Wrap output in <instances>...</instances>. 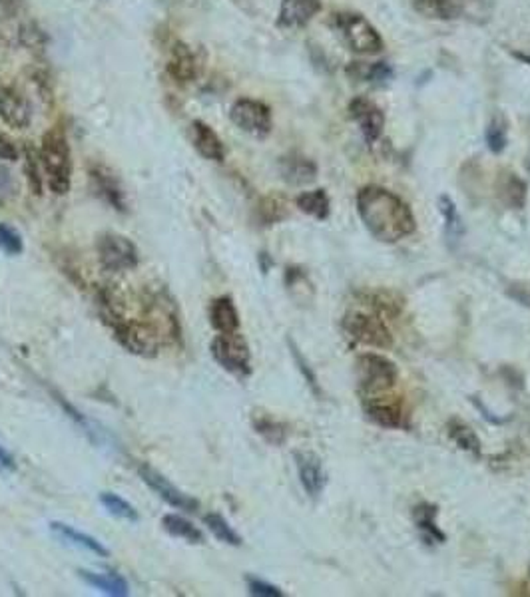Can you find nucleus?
<instances>
[{
    "instance_id": "obj_44",
    "label": "nucleus",
    "mask_w": 530,
    "mask_h": 597,
    "mask_svg": "<svg viewBox=\"0 0 530 597\" xmlns=\"http://www.w3.org/2000/svg\"><path fill=\"white\" fill-rule=\"evenodd\" d=\"M528 576H530V567H528Z\"/></svg>"
},
{
    "instance_id": "obj_28",
    "label": "nucleus",
    "mask_w": 530,
    "mask_h": 597,
    "mask_svg": "<svg viewBox=\"0 0 530 597\" xmlns=\"http://www.w3.org/2000/svg\"><path fill=\"white\" fill-rule=\"evenodd\" d=\"M295 206L299 211L305 213V216H312L320 221L329 217V211H331L329 195H327L325 190L303 192L302 195H297Z\"/></svg>"
},
{
    "instance_id": "obj_32",
    "label": "nucleus",
    "mask_w": 530,
    "mask_h": 597,
    "mask_svg": "<svg viewBox=\"0 0 530 597\" xmlns=\"http://www.w3.org/2000/svg\"><path fill=\"white\" fill-rule=\"evenodd\" d=\"M40 154L37 148L24 144V174L29 180V187L34 195H42L44 190V175H40Z\"/></svg>"
},
{
    "instance_id": "obj_21",
    "label": "nucleus",
    "mask_w": 530,
    "mask_h": 597,
    "mask_svg": "<svg viewBox=\"0 0 530 597\" xmlns=\"http://www.w3.org/2000/svg\"><path fill=\"white\" fill-rule=\"evenodd\" d=\"M209 323L216 328L218 333H237L240 331V313L234 299L229 295L216 297L209 303L208 309Z\"/></svg>"
},
{
    "instance_id": "obj_20",
    "label": "nucleus",
    "mask_w": 530,
    "mask_h": 597,
    "mask_svg": "<svg viewBox=\"0 0 530 597\" xmlns=\"http://www.w3.org/2000/svg\"><path fill=\"white\" fill-rule=\"evenodd\" d=\"M50 533L55 536L56 540L68 543V546H74V548H82L86 551H90V554L98 556V558H108L110 551L108 548L100 543L96 538L88 536L84 532H78L74 530L73 525H68L64 522H50Z\"/></svg>"
},
{
    "instance_id": "obj_7",
    "label": "nucleus",
    "mask_w": 530,
    "mask_h": 597,
    "mask_svg": "<svg viewBox=\"0 0 530 597\" xmlns=\"http://www.w3.org/2000/svg\"><path fill=\"white\" fill-rule=\"evenodd\" d=\"M96 253L104 271L124 273L136 269L140 263V255L136 245L126 235L120 234H104L96 242Z\"/></svg>"
},
{
    "instance_id": "obj_15",
    "label": "nucleus",
    "mask_w": 530,
    "mask_h": 597,
    "mask_svg": "<svg viewBox=\"0 0 530 597\" xmlns=\"http://www.w3.org/2000/svg\"><path fill=\"white\" fill-rule=\"evenodd\" d=\"M167 76H170L175 84L185 86L192 84L198 78V58L193 55L192 48L184 42H174L167 55L166 62Z\"/></svg>"
},
{
    "instance_id": "obj_4",
    "label": "nucleus",
    "mask_w": 530,
    "mask_h": 597,
    "mask_svg": "<svg viewBox=\"0 0 530 597\" xmlns=\"http://www.w3.org/2000/svg\"><path fill=\"white\" fill-rule=\"evenodd\" d=\"M331 26L343 44L357 55H379L385 47L375 26L357 13H335Z\"/></svg>"
},
{
    "instance_id": "obj_8",
    "label": "nucleus",
    "mask_w": 530,
    "mask_h": 597,
    "mask_svg": "<svg viewBox=\"0 0 530 597\" xmlns=\"http://www.w3.org/2000/svg\"><path fill=\"white\" fill-rule=\"evenodd\" d=\"M229 120L253 138H268L273 126L269 106L260 100H253V98H240V100H235L232 108H229Z\"/></svg>"
},
{
    "instance_id": "obj_27",
    "label": "nucleus",
    "mask_w": 530,
    "mask_h": 597,
    "mask_svg": "<svg viewBox=\"0 0 530 597\" xmlns=\"http://www.w3.org/2000/svg\"><path fill=\"white\" fill-rule=\"evenodd\" d=\"M413 518H415V524H417V528L423 532V536H425V540L429 543H432V542L443 543L447 540V536L443 532H440V528L437 525V520H435L437 518V506H432V504L415 506Z\"/></svg>"
},
{
    "instance_id": "obj_5",
    "label": "nucleus",
    "mask_w": 530,
    "mask_h": 597,
    "mask_svg": "<svg viewBox=\"0 0 530 597\" xmlns=\"http://www.w3.org/2000/svg\"><path fill=\"white\" fill-rule=\"evenodd\" d=\"M341 328L351 343L373 346V349H391L393 335L385 319L367 311H349L341 319Z\"/></svg>"
},
{
    "instance_id": "obj_41",
    "label": "nucleus",
    "mask_w": 530,
    "mask_h": 597,
    "mask_svg": "<svg viewBox=\"0 0 530 597\" xmlns=\"http://www.w3.org/2000/svg\"><path fill=\"white\" fill-rule=\"evenodd\" d=\"M0 159H6V162L19 159V149H16L14 141L4 132H0Z\"/></svg>"
},
{
    "instance_id": "obj_23",
    "label": "nucleus",
    "mask_w": 530,
    "mask_h": 597,
    "mask_svg": "<svg viewBox=\"0 0 530 597\" xmlns=\"http://www.w3.org/2000/svg\"><path fill=\"white\" fill-rule=\"evenodd\" d=\"M78 576L82 577V582L88 584L94 590H100L106 595L112 597H124L130 593V585L126 582V577H122L116 572H88V569H81Z\"/></svg>"
},
{
    "instance_id": "obj_33",
    "label": "nucleus",
    "mask_w": 530,
    "mask_h": 597,
    "mask_svg": "<svg viewBox=\"0 0 530 597\" xmlns=\"http://www.w3.org/2000/svg\"><path fill=\"white\" fill-rule=\"evenodd\" d=\"M100 504L104 506V510H108V514L116 516L120 520L126 522H138L140 514L134 506H132L128 500H124L122 496L114 494V492H102L100 494Z\"/></svg>"
},
{
    "instance_id": "obj_13",
    "label": "nucleus",
    "mask_w": 530,
    "mask_h": 597,
    "mask_svg": "<svg viewBox=\"0 0 530 597\" xmlns=\"http://www.w3.org/2000/svg\"><path fill=\"white\" fill-rule=\"evenodd\" d=\"M88 175H90L92 190L96 192V195H98L100 200H104L112 209H116L120 213L128 211L126 192H124L120 180L110 172L108 167L102 164L90 166V172H88Z\"/></svg>"
},
{
    "instance_id": "obj_16",
    "label": "nucleus",
    "mask_w": 530,
    "mask_h": 597,
    "mask_svg": "<svg viewBox=\"0 0 530 597\" xmlns=\"http://www.w3.org/2000/svg\"><path fill=\"white\" fill-rule=\"evenodd\" d=\"M295 465L299 482L309 498H320L327 484V474L323 470V462L313 452H295Z\"/></svg>"
},
{
    "instance_id": "obj_12",
    "label": "nucleus",
    "mask_w": 530,
    "mask_h": 597,
    "mask_svg": "<svg viewBox=\"0 0 530 597\" xmlns=\"http://www.w3.org/2000/svg\"><path fill=\"white\" fill-rule=\"evenodd\" d=\"M349 115L359 126L367 144H375V141L381 138L385 128V114L375 102H371L369 98H353L349 104Z\"/></svg>"
},
{
    "instance_id": "obj_14",
    "label": "nucleus",
    "mask_w": 530,
    "mask_h": 597,
    "mask_svg": "<svg viewBox=\"0 0 530 597\" xmlns=\"http://www.w3.org/2000/svg\"><path fill=\"white\" fill-rule=\"evenodd\" d=\"M0 120L14 130L29 128L32 122L30 102L13 86L0 88Z\"/></svg>"
},
{
    "instance_id": "obj_34",
    "label": "nucleus",
    "mask_w": 530,
    "mask_h": 597,
    "mask_svg": "<svg viewBox=\"0 0 530 597\" xmlns=\"http://www.w3.org/2000/svg\"><path fill=\"white\" fill-rule=\"evenodd\" d=\"M484 138H487V146L492 154H500V151H505L509 133H507V122L500 114L494 115V118L489 122Z\"/></svg>"
},
{
    "instance_id": "obj_29",
    "label": "nucleus",
    "mask_w": 530,
    "mask_h": 597,
    "mask_svg": "<svg viewBox=\"0 0 530 597\" xmlns=\"http://www.w3.org/2000/svg\"><path fill=\"white\" fill-rule=\"evenodd\" d=\"M253 431L258 432L265 442L273 444V447H281L287 440V426L284 422H279L273 418L271 414H263V413H255L252 418Z\"/></svg>"
},
{
    "instance_id": "obj_1",
    "label": "nucleus",
    "mask_w": 530,
    "mask_h": 597,
    "mask_svg": "<svg viewBox=\"0 0 530 597\" xmlns=\"http://www.w3.org/2000/svg\"><path fill=\"white\" fill-rule=\"evenodd\" d=\"M357 211L365 229L381 243H397L417 229L411 208L385 187H363L357 193Z\"/></svg>"
},
{
    "instance_id": "obj_18",
    "label": "nucleus",
    "mask_w": 530,
    "mask_h": 597,
    "mask_svg": "<svg viewBox=\"0 0 530 597\" xmlns=\"http://www.w3.org/2000/svg\"><path fill=\"white\" fill-rule=\"evenodd\" d=\"M190 138H192L193 148H196V151L201 158L209 159V162H218V164L226 159V148H224L222 138H219L216 130L208 126L206 122L193 120L190 126Z\"/></svg>"
},
{
    "instance_id": "obj_38",
    "label": "nucleus",
    "mask_w": 530,
    "mask_h": 597,
    "mask_svg": "<svg viewBox=\"0 0 530 597\" xmlns=\"http://www.w3.org/2000/svg\"><path fill=\"white\" fill-rule=\"evenodd\" d=\"M19 195V183H16L11 169L0 164V206H6Z\"/></svg>"
},
{
    "instance_id": "obj_11",
    "label": "nucleus",
    "mask_w": 530,
    "mask_h": 597,
    "mask_svg": "<svg viewBox=\"0 0 530 597\" xmlns=\"http://www.w3.org/2000/svg\"><path fill=\"white\" fill-rule=\"evenodd\" d=\"M365 414L371 422L383 429H407V414L399 397H373L363 398Z\"/></svg>"
},
{
    "instance_id": "obj_42",
    "label": "nucleus",
    "mask_w": 530,
    "mask_h": 597,
    "mask_svg": "<svg viewBox=\"0 0 530 597\" xmlns=\"http://www.w3.org/2000/svg\"><path fill=\"white\" fill-rule=\"evenodd\" d=\"M471 400H473V405H474L476 408H479V411L483 413V416H484V418H487V421H489V422H492V424H502V422H507V418H499V416H492V413L489 411V408H487V406H484V405L481 403V400H479V398H476V397H473Z\"/></svg>"
},
{
    "instance_id": "obj_2",
    "label": "nucleus",
    "mask_w": 530,
    "mask_h": 597,
    "mask_svg": "<svg viewBox=\"0 0 530 597\" xmlns=\"http://www.w3.org/2000/svg\"><path fill=\"white\" fill-rule=\"evenodd\" d=\"M38 154L48 190L55 195H66L73 185V154L66 130L56 124L44 132Z\"/></svg>"
},
{
    "instance_id": "obj_35",
    "label": "nucleus",
    "mask_w": 530,
    "mask_h": 597,
    "mask_svg": "<svg viewBox=\"0 0 530 597\" xmlns=\"http://www.w3.org/2000/svg\"><path fill=\"white\" fill-rule=\"evenodd\" d=\"M258 217L263 226L279 224L281 219L287 217L286 203L279 198H263L258 206Z\"/></svg>"
},
{
    "instance_id": "obj_25",
    "label": "nucleus",
    "mask_w": 530,
    "mask_h": 597,
    "mask_svg": "<svg viewBox=\"0 0 530 597\" xmlns=\"http://www.w3.org/2000/svg\"><path fill=\"white\" fill-rule=\"evenodd\" d=\"M439 209L445 217V235L450 247H457L465 237V224L461 213H458L455 201L449 195H440L439 198Z\"/></svg>"
},
{
    "instance_id": "obj_37",
    "label": "nucleus",
    "mask_w": 530,
    "mask_h": 597,
    "mask_svg": "<svg viewBox=\"0 0 530 597\" xmlns=\"http://www.w3.org/2000/svg\"><path fill=\"white\" fill-rule=\"evenodd\" d=\"M19 37H21V42L24 44V47L29 50H34V52L42 50L44 44H47V37H44V32L34 22L22 24L21 30H19Z\"/></svg>"
},
{
    "instance_id": "obj_26",
    "label": "nucleus",
    "mask_w": 530,
    "mask_h": 597,
    "mask_svg": "<svg viewBox=\"0 0 530 597\" xmlns=\"http://www.w3.org/2000/svg\"><path fill=\"white\" fill-rule=\"evenodd\" d=\"M164 530L170 533L174 538H180L188 543H204V532H201L198 525H193L190 520H185L180 514H166L162 518Z\"/></svg>"
},
{
    "instance_id": "obj_22",
    "label": "nucleus",
    "mask_w": 530,
    "mask_h": 597,
    "mask_svg": "<svg viewBox=\"0 0 530 597\" xmlns=\"http://www.w3.org/2000/svg\"><path fill=\"white\" fill-rule=\"evenodd\" d=\"M528 187L517 174L500 172L497 177V198L505 203L509 209H523L526 206Z\"/></svg>"
},
{
    "instance_id": "obj_24",
    "label": "nucleus",
    "mask_w": 530,
    "mask_h": 597,
    "mask_svg": "<svg viewBox=\"0 0 530 597\" xmlns=\"http://www.w3.org/2000/svg\"><path fill=\"white\" fill-rule=\"evenodd\" d=\"M347 76L357 82H369V84H385L393 78V68L389 62H351L347 66Z\"/></svg>"
},
{
    "instance_id": "obj_40",
    "label": "nucleus",
    "mask_w": 530,
    "mask_h": 597,
    "mask_svg": "<svg viewBox=\"0 0 530 597\" xmlns=\"http://www.w3.org/2000/svg\"><path fill=\"white\" fill-rule=\"evenodd\" d=\"M289 346H291V354H294V359H295V364L299 367V371H302L303 379L307 380V385L312 387V390L315 392V395H320V385H317V377L313 374V371L309 369V364L305 362V359L302 356V353H299L297 346L294 345V341H289Z\"/></svg>"
},
{
    "instance_id": "obj_10",
    "label": "nucleus",
    "mask_w": 530,
    "mask_h": 597,
    "mask_svg": "<svg viewBox=\"0 0 530 597\" xmlns=\"http://www.w3.org/2000/svg\"><path fill=\"white\" fill-rule=\"evenodd\" d=\"M138 474H140V478L144 480V484L150 490H152L154 494L160 496L167 506L175 507V510L196 512L198 507H200V502L196 500V498H192L190 494L182 492V490L178 486H174L170 482V480H167L164 474H160V472H158V470H154L152 466L142 465V466L138 468Z\"/></svg>"
},
{
    "instance_id": "obj_17",
    "label": "nucleus",
    "mask_w": 530,
    "mask_h": 597,
    "mask_svg": "<svg viewBox=\"0 0 530 597\" xmlns=\"http://www.w3.org/2000/svg\"><path fill=\"white\" fill-rule=\"evenodd\" d=\"M321 11V0H281L278 26L281 29H303Z\"/></svg>"
},
{
    "instance_id": "obj_19",
    "label": "nucleus",
    "mask_w": 530,
    "mask_h": 597,
    "mask_svg": "<svg viewBox=\"0 0 530 597\" xmlns=\"http://www.w3.org/2000/svg\"><path fill=\"white\" fill-rule=\"evenodd\" d=\"M278 169H279L281 180L289 185H297V187L312 183L317 177V166L313 159L297 154V151H291V154L281 158Z\"/></svg>"
},
{
    "instance_id": "obj_6",
    "label": "nucleus",
    "mask_w": 530,
    "mask_h": 597,
    "mask_svg": "<svg viewBox=\"0 0 530 597\" xmlns=\"http://www.w3.org/2000/svg\"><path fill=\"white\" fill-rule=\"evenodd\" d=\"M211 356L224 371L234 377L247 379L252 374V353L245 338L237 333H218L211 341Z\"/></svg>"
},
{
    "instance_id": "obj_31",
    "label": "nucleus",
    "mask_w": 530,
    "mask_h": 597,
    "mask_svg": "<svg viewBox=\"0 0 530 597\" xmlns=\"http://www.w3.org/2000/svg\"><path fill=\"white\" fill-rule=\"evenodd\" d=\"M204 524L206 528L214 533L216 540L227 543V546H242V536L237 533L229 522L224 518L222 514H216V512H209L204 516Z\"/></svg>"
},
{
    "instance_id": "obj_39",
    "label": "nucleus",
    "mask_w": 530,
    "mask_h": 597,
    "mask_svg": "<svg viewBox=\"0 0 530 597\" xmlns=\"http://www.w3.org/2000/svg\"><path fill=\"white\" fill-rule=\"evenodd\" d=\"M245 584H247V590H250L252 595H258V597H284V592H281L278 585L263 582V579H260V577L247 576L245 577Z\"/></svg>"
},
{
    "instance_id": "obj_45",
    "label": "nucleus",
    "mask_w": 530,
    "mask_h": 597,
    "mask_svg": "<svg viewBox=\"0 0 530 597\" xmlns=\"http://www.w3.org/2000/svg\"><path fill=\"white\" fill-rule=\"evenodd\" d=\"M528 167H530V166H528Z\"/></svg>"
},
{
    "instance_id": "obj_36",
    "label": "nucleus",
    "mask_w": 530,
    "mask_h": 597,
    "mask_svg": "<svg viewBox=\"0 0 530 597\" xmlns=\"http://www.w3.org/2000/svg\"><path fill=\"white\" fill-rule=\"evenodd\" d=\"M0 252L8 257H16L24 252L21 231L13 226L3 224V221H0Z\"/></svg>"
},
{
    "instance_id": "obj_9",
    "label": "nucleus",
    "mask_w": 530,
    "mask_h": 597,
    "mask_svg": "<svg viewBox=\"0 0 530 597\" xmlns=\"http://www.w3.org/2000/svg\"><path fill=\"white\" fill-rule=\"evenodd\" d=\"M411 6L425 19L455 21L461 16L487 14V0H409Z\"/></svg>"
},
{
    "instance_id": "obj_3",
    "label": "nucleus",
    "mask_w": 530,
    "mask_h": 597,
    "mask_svg": "<svg viewBox=\"0 0 530 597\" xmlns=\"http://www.w3.org/2000/svg\"><path fill=\"white\" fill-rule=\"evenodd\" d=\"M357 392L361 400L381 397L391 392L399 380V369L397 364L383 354L365 353L357 356L355 362Z\"/></svg>"
},
{
    "instance_id": "obj_30",
    "label": "nucleus",
    "mask_w": 530,
    "mask_h": 597,
    "mask_svg": "<svg viewBox=\"0 0 530 597\" xmlns=\"http://www.w3.org/2000/svg\"><path fill=\"white\" fill-rule=\"evenodd\" d=\"M447 429H449V439L453 440L458 448L463 452L473 454L474 458H481V440L469 424L458 421V418H453Z\"/></svg>"
},
{
    "instance_id": "obj_43",
    "label": "nucleus",
    "mask_w": 530,
    "mask_h": 597,
    "mask_svg": "<svg viewBox=\"0 0 530 597\" xmlns=\"http://www.w3.org/2000/svg\"><path fill=\"white\" fill-rule=\"evenodd\" d=\"M0 468L8 470V472H14L16 470V462L13 458V454L8 452L6 448L0 447Z\"/></svg>"
}]
</instances>
